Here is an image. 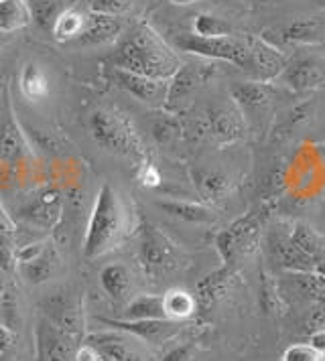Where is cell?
<instances>
[{
	"label": "cell",
	"instance_id": "cell-1",
	"mask_svg": "<svg viewBox=\"0 0 325 361\" xmlns=\"http://www.w3.org/2000/svg\"><path fill=\"white\" fill-rule=\"evenodd\" d=\"M110 63L116 69H124L162 82H169L181 67L177 53L146 23L136 25L118 43L116 51L110 55Z\"/></svg>",
	"mask_w": 325,
	"mask_h": 361
},
{
	"label": "cell",
	"instance_id": "cell-2",
	"mask_svg": "<svg viewBox=\"0 0 325 361\" xmlns=\"http://www.w3.org/2000/svg\"><path fill=\"white\" fill-rule=\"evenodd\" d=\"M130 231V215L122 195L110 183L98 191L83 238V256L96 260L120 246Z\"/></svg>",
	"mask_w": 325,
	"mask_h": 361
},
{
	"label": "cell",
	"instance_id": "cell-3",
	"mask_svg": "<svg viewBox=\"0 0 325 361\" xmlns=\"http://www.w3.org/2000/svg\"><path fill=\"white\" fill-rule=\"evenodd\" d=\"M88 128L98 147L116 157L143 161L145 145L126 114L114 108H98L88 118Z\"/></svg>",
	"mask_w": 325,
	"mask_h": 361
},
{
	"label": "cell",
	"instance_id": "cell-4",
	"mask_svg": "<svg viewBox=\"0 0 325 361\" xmlns=\"http://www.w3.org/2000/svg\"><path fill=\"white\" fill-rule=\"evenodd\" d=\"M268 215L271 205H259L215 235V250L224 266H236L256 247Z\"/></svg>",
	"mask_w": 325,
	"mask_h": 361
},
{
	"label": "cell",
	"instance_id": "cell-5",
	"mask_svg": "<svg viewBox=\"0 0 325 361\" xmlns=\"http://www.w3.org/2000/svg\"><path fill=\"white\" fill-rule=\"evenodd\" d=\"M173 45L183 53L195 57L226 61L230 66L244 69L248 55V37L228 35V37H199V35H177Z\"/></svg>",
	"mask_w": 325,
	"mask_h": 361
},
{
	"label": "cell",
	"instance_id": "cell-6",
	"mask_svg": "<svg viewBox=\"0 0 325 361\" xmlns=\"http://www.w3.org/2000/svg\"><path fill=\"white\" fill-rule=\"evenodd\" d=\"M141 240H138V264L148 279H162L179 266L177 244L165 235L157 226L143 221L141 224Z\"/></svg>",
	"mask_w": 325,
	"mask_h": 361
},
{
	"label": "cell",
	"instance_id": "cell-7",
	"mask_svg": "<svg viewBox=\"0 0 325 361\" xmlns=\"http://www.w3.org/2000/svg\"><path fill=\"white\" fill-rule=\"evenodd\" d=\"M83 343L94 347L104 361H150L143 341L120 329L88 333Z\"/></svg>",
	"mask_w": 325,
	"mask_h": 361
},
{
	"label": "cell",
	"instance_id": "cell-8",
	"mask_svg": "<svg viewBox=\"0 0 325 361\" xmlns=\"http://www.w3.org/2000/svg\"><path fill=\"white\" fill-rule=\"evenodd\" d=\"M203 126L218 147H232L244 140L248 132V122L244 118L242 110L234 104L232 98L210 106L206 112Z\"/></svg>",
	"mask_w": 325,
	"mask_h": 361
},
{
	"label": "cell",
	"instance_id": "cell-9",
	"mask_svg": "<svg viewBox=\"0 0 325 361\" xmlns=\"http://www.w3.org/2000/svg\"><path fill=\"white\" fill-rule=\"evenodd\" d=\"M35 349L37 361H76L80 345L78 337L41 317L35 325Z\"/></svg>",
	"mask_w": 325,
	"mask_h": 361
},
{
	"label": "cell",
	"instance_id": "cell-10",
	"mask_svg": "<svg viewBox=\"0 0 325 361\" xmlns=\"http://www.w3.org/2000/svg\"><path fill=\"white\" fill-rule=\"evenodd\" d=\"M287 67V59L275 45L264 41L262 37L248 35V55L244 63V73L254 82L271 83L283 75Z\"/></svg>",
	"mask_w": 325,
	"mask_h": 361
},
{
	"label": "cell",
	"instance_id": "cell-11",
	"mask_svg": "<svg viewBox=\"0 0 325 361\" xmlns=\"http://www.w3.org/2000/svg\"><path fill=\"white\" fill-rule=\"evenodd\" d=\"M29 154V145L23 136L11 102V92L4 87L0 98V163L16 164Z\"/></svg>",
	"mask_w": 325,
	"mask_h": 361
},
{
	"label": "cell",
	"instance_id": "cell-12",
	"mask_svg": "<svg viewBox=\"0 0 325 361\" xmlns=\"http://www.w3.org/2000/svg\"><path fill=\"white\" fill-rule=\"evenodd\" d=\"M230 96L234 104L242 110L246 122H250V118H256V122H262L268 118V112L273 108L275 90L271 87V83L250 80V82L234 83L230 87Z\"/></svg>",
	"mask_w": 325,
	"mask_h": 361
},
{
	"label": "cell",
	"instance_id": "cell-13",
	"mask_svg": "<svg viewBox=\"0 0 325 361\" xmlns=\"http://www.w3.org/2000/svg\"><path fill=\"white\" fill-rule=\"evenodd\" d=\"M280 80L289 85L292 92L305 94L325 87V57L319 55H301L291 59Z\"/></svg>",
	"mask_w": 325,
	"mask_h": 361
},
{
	"label": "cell",
	"instance_id": "cell-14",
	"mask_svg": "<svg viewBox=\"0 0 325 361\" xmlns=\"http://www.w3.org/2000/svg\"><path fill=\"white\" fill-rule=\"evenodd\" d=\"M96 319L102 325L126 331L148 345L167 343L179 333V323L171 319H153V321H124V319H106V317H96Z\"/></svg>",
	"mask_w": 325,
	"mask_h": 361
},
{
	"label": "cell",
	"instance_id": "cell-15",
	"mask_svg": "<svg viewBox=\"0 0 325 361\" xmlns=\"http://www.w3.org/2000/svg\"><path fill=\"white\" fill-rule=\"evenodd\" d=\"M112 82L122 87L124 92H129L132 98H136L143 104L148 106H165L167 102V92H169V82L162 80H153V78H145L132 71H124V69H116L112 67L110 71Z\"/></svg>",
	"mask_w": 325,
	"mask_h": 361
},
{
	"label": "cell",
	"instance_id": "cell-16",
	"mask_svg": "<svg viewBox=\"0 0 325 361\" xmlns=\"http://www.w3.org/2000/svg\"><path fill=\"white\" fill-rule=\"evenodd\" d=\"M43 317L53 321L73 337H80L83 331V311L81 300L69 293H57L43 300Z\"/></svg>",
	"mask_w": 325,
	"mask_h": 361
},
{
	"label": "cell",
	"instance_id": "cell-17",
	"mask_svg": "<svg viewBox=\"0 0 325 361\" xmlns=\"http://www.w3.org/2000/svg\"><path fill=\"white\" fill-rule=\"evenodd\" d=\"M213 75V66H181L177 73L169 80V92H167V108H175L179 104L191 99L197 90L208 83Z\"/></svg>",
	"mask_w": 325,
	"mask_h": 361
},
{
	"label": "cell",
	"instance_id": "cell-18",
	"mask_svg": "<svg viewBox=\"0 0 325 361\" xmlns=\"http://www.w3.org/2000/svg\"><path fill=\"white\" fill-rule=\"evenodd\" d=\"M195 189L206 203H222L234 191V180L226 171L215 166H195L191 171Z\"/></svg>",
	"mask_w": 325,
	"mask_h": 361
},
{
	"label": "cell",
	"instance_id": "cell-19",
	"mask_svg": "<svg viewBox=\"0 0 325 361\" xmlns=\"http://www.w3.org/2000/svg\"><path fill=\"white\" fill-rule=\"evenodd\" d=\"M122 33V20L116 17H106V15H85V25L81 31L80 39L76 41L80 47H102L118 41Z\"/></svg>",
	"mask_w": 325,
	"mask_h": 361
},
{
	"label": "cell",
	"instance_id": "cell-20",
	"mask_svg": "<svg viewBox=\"0 0 325 361\" xmlns=\"http://www.w3.org/2000/svg\"><path fill=\"white\" fill-rule=\"evenodd\" d=\"M232 282H234V266H224L208 276H203L195 286L197 309H201V311L213 309L230 293Z\"/></svg>",
	"mask_w": 325,
	"mask_h": 361
},
{
	"label": "cell",
	"instance_id": "cell-21",
	"mask_svg": "<svg viewBox=\"0 0 325 361\" xmlns=\"http://www.w3.org/2000/svg\"><path fill=\"white\" fill-rule=\"evenodd\" d=\"M100 284L104 293L110 296V300L116 305H126L132 298L134 279H132L130 268L124 264H106L100 272Z\"/></svg>",
	"mask_w": 325,
	"mask_h": 361
},
{
	"label": "cell",
	"instance_id": "cell-22",
	"mask_svg": "<svg viewBox=\"0 0 325 361\" xmlns=\"http://www.w3.org/2000/svg\"><path fill=\"white\" fill-rule=\"evenodd\" d=\"M271 250H273V256H275L276 262L280 264L285 270H291L295 274L315 270V262L292 244L289 233L275 231L271 235Z\"/></svg>",
	"mask_w": 325,
	"mask_h": 361
},
{
	"label": "cell",
	"instance_id": "cell-23",
	"mask_svg": "<svg viewBox=\"0 0 325 361\" xmlns=\"http://www.w3.org/2000/svg\"><path fill=\"white\" fill-rule=\"evenodd\" d=\"M283 39L289 45H325V15L292 20L285 27Z\"/></svg>",
	"mask_w": 325,
	"mask_h": 361
},
{
	"label": "cell",
	"instance_id": "cell-24",
	"mask_svg": "<svg viewBox=\"0 0 325 361\" xmlns=\"http://www.w3.org/2000/svg\"><path fill=\"white\" fill-rule=\"evenodd\" d=\"M155 205L162 214L171 215L175 219L187 221V224H211L215 214L206 203H194V201H181V199H159Z\"/></svg>",
	"mask_w": 325,
	"mask_h": 361
},
{
	"label": "cell",
	"instance_id": "cell-25",
	"mask_svg": "<svg viewBox=\"0 0 325 361\" xmlns=\"http://www.w3.org/2000/svg\"><path fill=\"white\" fill-rule=\"evenodd\" d=\"M31 13V20L45 33L53 31L57 18L73 6L76 0H25Z\"/></svg>",
	"mask_w": 325,
	"mask_h": 361
},
{
	"label": "cell",
	"instance_id": "cell-26",
	"mask_svg": "<svg viewBox=\"0 0 325 361\" xmlns=\"http://www.w3.org/2000/svg\"><path fill=\"white\" fill-rule=\"evenodd\" d=\"M124 321H153V319H167L162 296L136 295L124 305L122 311Z\"/></svg>",
	"mask_w": 325,
	"mask_h": 361
},
{
	"label": "cell",
	"instance_id": "cell-27",
	"mask_svg": "<svg viewBox=\"0 0 325 361\" xmlns=\"http://www.w3.org/2000/svg\"><path fill=\"white\" fill-rule=\"evenodd\" d=\"M16 266H18V272H20L23 279L32 286H39V284H45V282L53 279L57 262H55V254L47 247L37 258L27 260V262H18Z\"/></svg>",
	"mask_w": 325,
	"mask_h": 361
},
{
	"label": "cell",
	"instance_id": "cell-28",
	"mask_svg": "<svg viewBox=\"0 0 325 361\" xmlns=\"http://www.w3.org/2000/svg\"><path fill=\"white\" fill-rule=\"evenodd\" d=\"M31 23V13L25 0H0V33L11 35Z\"/></svg>",
	"mask_w": 325,
	"mask_h": 361
},
{
	"label": "cell",
	"instance_id": "cell-29",
	"mask_svg": "<svg viewBox=\"0 0 325 361\" xmlns=\"http://www.w3.org/2000/svg\"><path fill=\"white\" fill-rule=\"evenodd\" d=\"M291 242L299 247L305 256L317 264L325 256V238L307 224H297L291 230Z\"/></svg>",
	"mask_w": 325,
	"mask_h": 361
},
{
	"label": "cell",
	"instance_id": "cell-30",
	"mask_svg": "<svg viewBox=\"0 0 325 361\" xmlns=\"http://www.w3.org/2000/svg\"><path fill=\"white\" fill-rule=\"evenodd\" d=\"M162 305H165V312L167 319L171 321H185L189 319L195 311H197V300L195 295L183 290V288H171L162 295Z\"/></svg>",
	"mask_w": 325,
	"mask_h": 361
},
{
	"label": "cell",
	"instance_id": "cell-31",
	"mask_svg": "<svg viewBox=\"0 0 325 361\" xmlns=\"http://www.w3.org/2000/svg\"><path fill=\"white\" fill-rule=\"evenodd\" d=\"M83 25H85V15L80 13L76 6H71L69 11H65L64 15L57 18V23L53 25L51 35L59 43H71V41L80 39Z\"/></svg>",
	"mask_w": 325,
	"mask_h": 361
},
{
	"label": "cell",
	"instance_id": "cell-32",
	"mask_svg": "<svg viewBox=\"0 0 325 361\" xmlns=\"http://www.w3.org/2000/svg\"><path fill=\"white\" fill-rule=\"evenodd\" d=\"M20 92L31 102H39L49 94L47 78L45 71L37 63H27L20 71Z\"/></svg>",
	"mask_w": 325,
	"mask_h": 361
},
{
	"label": "cell",
	"instance_id": "cell-33",
	"mask_svg": "<svg viewBox=\"0 0 325 361\" xmlns=\"http://www.w3.org/2000/svg\"><path fill=\"white\" fill-rule=\"evenodd\" d=\"M259 305L260 311L264 312L266 317H276L283 314L285 309V300L278 293V286L273 280V276H268L264 270L260 272V284H259Z\"/></svg>",
	"mask_w": 325,
	"mask_h": 361
},
{
	"label": "cell",
	"instance_id": "cell-34",
	"mask_svg": "<svg viewBox=\"0 0 325 361\" xmlns=\"http://www.w3.org/2000/svg\"><path fill=\"white\" fill-rule=\"evenodd\" d=\"M194 35L199 37H228L234 35V27L226 18L215 17L211 13H199L194 18Z\"/></svg>",
	"mask_w": 325,
	"mask_h": 361
},
{
	"label": "cell",
	"instance_id": "cell-35",
	"mask_svg": "<svg viewBox=\"0 0 325 361\" xmlns=\"http://www.w3.org/2000/svg\"><path fill=\"white\" fill-rule=\"evenodd\" d=\"M88 11L94 15H106V17H124L132 8L134 0H85Z\"/></svg>",
	"mask_w": 325,
	"mask_h": 361
},
{
	"label": "cell",
	"instance_id": "cell-36",
	"mask_svg": "<svg viewBox=\"0 0 325 361\" xmlns=\"http://www.w3.org/2000/svg\"><path fill=\"white\" fill-rule=\"evenodd\" d=\"M280 361H324V355L311 343H295L287 347Z\"/></svg>",
	"mask_w": 325,
	"mask_h": 361
},
{
	"label": "cell",
	"instance_id": "cell-37",
	"mask_svg": "<svg viewBox=\"0 0 325 361\" xmlns=\"http://www.w3.org/2000/svg\"><path fill=\"white\" fill-rule=\"evenodd\" d=\"M311 114H313V102H305V104L295 106L289 112L287 122H285V130H289V134H295L303 124H307L311 120Z\"/></svg>",
	"mask_w": 325,
	"mask_h": 361
},
{
	"label": "cell",
	"instance_id": "cell-38",
	"mask_svg": "<svg viewBox=\"0 0 325 361\" xmlns=\"http://www.w3.org/2000/svg\"><path fill=\"white\" fill-rule=\"evenodd\" d=\"M179 132H181V126H179V122L175 118H162V120H159V122L155 124V138H157L161 145L173 142L179 136Z\"/></svg>",
	"mask_w": 325,
	"mask_h": 361
},
{
	"label": "cell",
	"instance_id": "cell-39",
	"mask_svg": "<svg viewBox=\"0 0 325 361\" xmlns=\"http://www.w3.org/2000/svg\"><path fill=\"white\" fill-rule=\"evenodd\" d=\"M11 233L0 231V266L4 270H13V266L16 264V252L13 244H11Z\"/></svg>",
	"mask_w": 325,
	"mask_h": 361
},
{
	"label": "cell",
	"instance_id": "cell-40",
	"mask_svg": "<svg viewBox=\"0 0 325 361\" xmlns=\"http://www.w3.org/2000/svg\"><path fill=\"white\" fill-rule=\"evenodd\" d=\"M16 345V331L6 323H0V353H8Z\"/></svg>",
	"mask_w": 325,
	"mask_h": 361
},
{
	"label": "cell",
	"instance_id": "cell-41",
	"mask_svg": "<svg viewBox=\"0 0 325 361\" xmlns=\"http://www.w3.org/2000/svg\"><path fill=\"white\" fill-rule=\"evenodd\" d=\"M189 355H191V349L187 345H179L165 355V361H187Z\"/></svg>",
	"mask_w": 325,
	"mask_h": 361
},
{
	"label": "cell",
	"instance_id": "cell-42",
	"mask_svg": "<svg viewBox=\"0 0 325 361\" xmlns=\"http://www.w3.org/2000/svg\"><path fill=\"white\" fill-rule=\"evenodd\" d=\"M141 180H143V185H146V187H155V185H159V173L155 171V166L145 164V166H143V171H141Z\"/></svg>",
	"mask_w": 325,
	"mask_h": 361
},
{
	"label": "cell",
	"instance_id": "cell-43",
	"mask_svg": "<svg viewBox=\"0 0 325 361\" xmlns=\"http://www.w3.org/2000/svg\"><path fill=\"white\" fill-rule=\"evenodd\" d=\"M309 343L313 345L321 355L325 357V327L324 329H315L313 333H311V339H309Z\"/></svg>",
	"mask_w": 325,
	"mask_h": 361
},
{
	"label": "cell",
	"instance_id": "cell-44",
	"mask_svg": "<svg viewBox=\"0 0 325 361\" xmlns=\"http://www.w3.org/2000/svg\"><path fill=\"white\" fill-rule=\"evenodd\" d=\"M0 231H4V233H13V224H11V219L6 217V214H4L2 205H0Z\"/></svg>",
	"mask_w": 325,
	"mask_h": 361
},
{
	"label": "cell",
	"instance_id": "cell-45",
	"mask_svg": "<svg viewBox=\"0 0 325 361\" xmlns=\"http://www.w3.org/2000/svg\"><path fill=\"white\" fill-rule=\"evenodd\" d=\"M313 272H315V274H317L321 280H325V256L319 260V262L315 264V270H313Z\"/></svg>",
	"mask_w": 325,
	"mask_h": 361
},
{
	"label": "cell",
	"instance_id": "cell-46",
	"mask_svg": "<svg viewBox=\"0 0 325 361\" xmlns=\"http://www.w3.org/2000/svg\"><path fill=\"white\" fill-rule=\"evenodd\" d=\"M171 4H177V6H191L195 2H199V0H169Z\"/></svg>",
	"mask_w": 325,
	"mask_h": 361
},
{
	"label": "cell",
	"instance_id": "cell-47",
	"mask_svg": "<svg viewBox=\"0 0 325 361\" xmlns=\"http://www.w3.org/2000/svg\"><path fill=\"white\" fill-rule=\"evenodd\" d=\"M313 2H315L317 6H321V8H325V0H313Z\"/></svg>",
	"mask_w": 325,
	"mask_h": 361
},
{
	"label": "cell",
	"instance_id": "cell-48",
	"mask_svg": "<svg viewBox=\"0 0 325 361\" xmlns=\"http://www.w3.org/2000/svg\"><path fill=\"white\" fill-rule=\"evenodd\" d=\"M2 357H4V353H0V361H2Z\"/></svg>",
	"mask_w": 325,
	"mask_h": 361
},
{
	"label": "cell",
	"instance_id": "cell-49",
	"mask_svg": "<svg viewBox=\"0 0 325 361\" xmlns=\"http://www.w3.org/2000/svg\"><path fill=\"white\" fill-rule=\"evenodd\" d=\"M324 360H325V357H324Z\"/></svg>",
	"mask_w": 325,
	"mask_h": 361
},
{
	"label": "cell",
	"instance_id": "cell-50",
	"mask_svg": "<svg viewBox=\"0 0 325 361\" xmlns=\"http://www.w3.org/2000/svg\"><path fill=\"white\" fill-rule=\"evenodd\" d=\"M324 361H325V360H324Z\"/></svg>",
	"mask_w": 325,
	"mask_h": 361
}]
</instances>
